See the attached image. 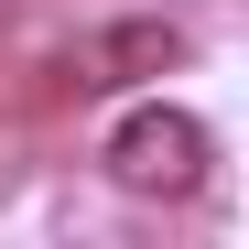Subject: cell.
<instances>
[{
    "instance_id": "2",
    "label": "cell",
    "mask_w": 249,
    "mask_h": 249,
    "mask_svg": "<svg viewBox=\"0 0 249 249\" xmlns=\"http://www.w3.org/2000/svg\"><path fill=\"white\" fill-rule=\"evenodd\" d=\"M174 65H184V33L174 22H98V33H76L65 87L76 98H108V87H141V76H174Z\"/></svg>"
},
{
    "instance_id": "1",
    "label": "cell",
    "mask_w": 249,
    "mask_h": 249,
    "mask_svg": "<svg viewBox=\"0 0 249 249\" xmlns=\"http://www.w3.org/2000/svg\"><path fill=\"white\" fill-rule=\"evenodd\" d=\"M98 162H108V184H119V195H141V206H184V195H206V174H217V141H206V119H195V108L141 98V108H119V119H108Z\"/></svg>"
}]
</instances>
